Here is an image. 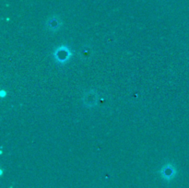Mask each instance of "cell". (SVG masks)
<instances>
[{
	"mask_svg": "<svg viewBox=\"0 0 189 188\" xmlns=\"http://www.w3.org/2000/svg\"><path fill=\"white\" fill-rule=\"evenodd\" d=\"M174 173H175V171L171 165H168L167 167L164 168V172H163V176L164 177L172 178L174 175Z\"/></svg>",
	"mask_w": 189,
	"mask_h": 188,
	"instance_id": "cell-1",
	"label": "cell"
}]
</instances>
